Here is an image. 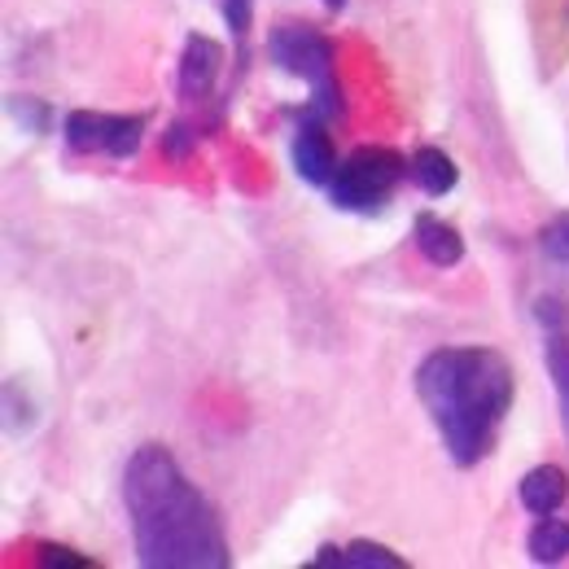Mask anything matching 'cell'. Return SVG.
<instances>
[{"label": "cell", "instance_id": "6da1fadb", "mask_svg": "<svg viewBox=\"0 0 569 569\" xmlns=\"http://www.w3.org/2000/svg\"><path fill=\"white\" fill-rule=\"evenodd\" d=\"M132 539L149 569H223L228 539L207 496L180 473L167 447H141L123 473Z\"/></svg>", "mask_w": 569, "mask_h": 569}, {"label": "cell", "instance_id": "7a4b0ae2", "mask_svg": "<svg viewBox=\"0 0 569 569\" xmlns=\"http://www.w3.org/2000/svg\"><path fill=\"white\" fill-rule=\"evenodd\" d=\"M512 368L491 347H447L417 368V395L460 469L491 451L499 421L512 408Z\"/></svg>", "mask_w": 569, "mask_h": 569}, {"label": "cell", "instance_id": "3957f363", "mask_svg": "<svg viewBox=\"0 0 569 569\" xmlns=\"http://www.w3.org/2000/svg\"><path fill=\"white\" fill-rule=\"evenodd\" d=\"M403 176H412V162H403L386 144H363V149H356L338 167V176H333V202L342 211H363V214L381 211L386 198H390V189Z\"/></svg>", "mask_w": 569, "mask_h": 569}, {"label": "cell", "instance_id": "277c9868", "mask_svg": "<svg viewBox=\"0 0 569 569\" xmlns=\"http://www.w3.org/2000/svg\"><path fill=\"white\" fill-rule=\"evenodd\" d=\"M268 53H272V62H277L281 71L298 74V79H307V83L316 88V106H320L325 114L338 110V88H333V44H329L320 31L298 27V22H284V27L272 31Z\"/></svg>", "mask_w": 569, "mask_h": 569}, {"label": "cell", "instance_id": "5b68a950", "mask_svg": "<svg viewBox=\"0 0 569 569\" xmlns=\"http://www.w3.org/2000/svg\"><path fill=\"white\" fill-rule=\"evenodd\" d=\"M223 71V49L211 36H189L184 40V58H180V92L184 97H202L211 92V83Z\"/></svg>", "mask_w": 569, "mask_h": 569}, {"label": "cell", "instance_id": "8992f818", "mask_svg": "<svg viewBox=\"0 0 569 569\" xmlns=\"http://www.w3.org/2000/svg\"><path fill=\"white\" fill-rule=\"evenodd\" d=\"M293 167L307 184H333L338 176V153H333V141L329 132H320L316 123H307L298 137H293Z\"/></svg>", "mask_w": 569, "mask_h": 569}, {"label": "cell", "instance_id": "52a82bcc", "mask_svg": "<svg viewBox=\"0 0 569 569\" xmlns=\"http://www.w3.org/2000/svg\"><path fill=\"white\" fill-rule=\"evenodd\" d=\"M412 237H417V250L426 254L433 268H456L465 259V237L447 219H438V214H417Z\"/></svg>", "mask_w": 569, "mask_h": 569}, {"label": "cell", "instance_id": "ba28073f", "mask_svg": "<svg viewBox=\"0 0 569 569\" xmlns=\"http://www.w3.org/2000/svg\"><path fill=\"white\" fill-rule=\"evenodd\" d=\"M569 496V478L566 469H557V465H539V469H530L526 478H521V503L535 512V517H552Z\"/></svg>", "mask_w": 569, "mask_h": 569}, {"label": "cell", "instance_id": "9c48e42d", "mask_svg": "<svg viewBox=\"0 0 569 569\" xmlns=\"http://www.w3.org/2000/svg\"><path fill=\"white\" fill-rule=\"evenodd\" d=\"M114 128H119V114H97V110H74L67 114V144L74 153H110L114 141Z\"/></svg>", "mask_w": 569, "mask_h": 569}, {"label": "cell", "instance_id": "30bf717a", "mask_svg": "<svg viewBox=\"0 0 569 569\" xmlns=\"http://www.w3.org/2000/svg\"><path fill=\"white\" fill-rule=\"evenodd\" d=\"M412 180L426 189L429 198H442V193H451V189H456L460 171H456V162H451L442 149L421 144V149L412 153Z\"/></svg>", "mask_w": 569, "mask_h": 569}, {"label": "cell", "instance_id": "8fae6325", "mask_svg": "<svg viewBox=\"0 0 569 569\" xmlns=\"http://www.w3.org/2000/svg\"><path fill=\"white\" fill-rule=\"evenodd\" d=\"M526 548H530V557H535L539 566H557V561H566L569 557V521L543 517V521L530 530Z\"/></svg>", "mask_w": 569, "mask_h": 569}, {"label": "cell", "instance_id": "7c38bea8", "mask_svg": "<svg viewBox=\"0 0 569 569\" xmlns=\"http://www.w3.org/2000/svg\"><path fill=\"white\" fill-rule=\"evenodd\" d=\"M342 569H403V557H395V552L381 548V543L356 539V543L342 548Z\"/></svg>", "mask_w": 569, "mask_h": 569}, {"label": "cell", "instance_id": "4fadbf2b", "mask_svg": "<svg viewBox=\"0 0 569 569\" xmlns=\"http://www.w3.org/2000/svg\"><path fill=\"white\" fill-rule=\"evenodd\" d=\"M548 372H552V381H557V390H561V412H566V429H569V338L566 333L548 338Z\"/></svg>", "mask_w": 569, "mask_h": 569}, {"label": "cell", "instance_id": "5bb4252c", "mask_svg": "<svg viewBox=\"0 0 569 569\" xmlns=\"http://www.w3.org/2000/svg\"><path fill=\"white\" fill-rule=\"evenodd\" d=\"M543 250H548L552 259L569 263V214H561L557 223H548V228H543Z\"/></svg>", "mask_w": 569, "mask_h": 569}, {"label": "cell", "instance_id": "9a60e30c", "mask_svg": "<svg viewBox=\"0 0 569 569\" xmlns=\"http://www.w3.org/2000/svg\"><path fill=\"white\" fill-rule=\"evenodd\" d=\"M40 566H71V569H92L88 557H74L71 548H58V543H44L40 548Z\"/></svg>", "mask_w": 569, "mask_h": 569}, {"label": "cell", "instance_id": "2e32d148", "mask_svg": "<svg viewBox=\"0 0 569 569\" xmlns=\"http://www.w3.org/2000/svg\"><path fill=\"white\" fill-rule=\"evenodd\" d=\"M184 132H189V128H171V132H167V149H171V153H184V149H189V137H184Z\"/></svg>", "mask_w": 569, "mask_h": 569}, {"label": "cell", "instance_id": "e0dca14e", "mask_svg": "<svg viewBox=\"0 0 569 569\" xmlns=\"http://www.w3.org/2000/svg\"><path fill=\"white\" fill-rule=\"evenodd\" d=\"M325 4H329V9H342V4H347V0H325Z\"/></svg>", "mask_w": 569, "mask_h": 569}]
</instances>
